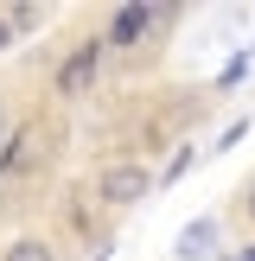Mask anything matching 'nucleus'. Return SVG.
<instances>
[{"instance_id":"1","label":"nucleus","mask_w":255,"mask_h":261,"mask_svg":"<svg viewBox=\"0 0 255 261\" xmlns=\"http://www.w3.org/2000/svg\"><path fill=\"white\" fill-rule=\"evenodd\" d=\"M172 25H178V7H109L102 45H109L128 70H147V64L160 58V45H166Z\"/></svg>"},{"instance_id":"2","label":"nucleus","mask_w":255,"mask_h":261,"mask_svg":"<svg viewBox=\"0 0 255 261\" xmlns=\"http://www.w3.org/2000/svg\"><path fill=\"white\" fill-rule=\"evenodd\" d=\"M153 191H160V172H153L147 160H128V153H109V160L89 172V198H96L102 217L134 211V204H147Z\"/></svg>"},{"instance_id":"3","label":"nucleus","mask_w":255,"mask_h":261,"mask_svg":"<svg viewBox=\"0 0 255 261\" xmlns=\"http://www.w3.org/2000/svg\"><path fill=\"white\" fill-rule=\"evenodd\" d=\"M58 147H64V121L26 115V121L0 140V185H7V178H38L51 160H58Z\"/></svg>"},{"instance_id":"4","label":"nucleus","mask_w":255,"mask_h":261,"mask_svg":"<svg viewBox=\"0 0 255 261\" xmlns=\"http://www.w3.org/2000/svg\"><path fill=\"white\" fill-rule=\"evenodd\" d=\"M102 58H109L102 32L70 38V45H64V58L51 64V96H58V102H83V96H96V83H102Z\"/></svg>"},{"instance_id":"5","label":"nucleus","mask_w":255,"mask_h":261,"mask_svg":"<svg viewBox=\"0 0 255 261\" xmlns=\"http://www.w3.org/2000/svg\"><path fill=\"white\" fill-rule=\"evenodd\" d=\"M217 242H223V217H198V223L178 229V261H217Z\"/></svg>"},{"instance_id":"6","label":"nucleus","mask_w":255,"mask_h":261,"mask_svg":"<svg viewBox=\"0 0 255 261\" xmlns=\"http://www.w3.org/2000/svg\"><path fill=\"white\" fill-rule=\"evenodd\" d=\"M0 261H64V242L45 229H19V236L0 242Z\"/></svg>"},{"instance_id":"7","label":"nucleus","mask_w":255,"mask_h":261,"mask_svg":"<svg viewBox=\"0 0 255 261\" xmlns=\"http://www.w3.org/2000/svg\"><path fill=\"white\" fill-rule=\"evenodd\" d=\"M0 13H7V25H13V38H26V32H38V25L51 19L45 7H26V0H7V7H0Z\"/></svg>"},{"instance_id":"8","label":"nucleus","mask_w":255,"mask_h":261,"mask_svg":"<svg viewBox=\"0 0 255 261\" xmlns=\"http://www.w3.org/2000/svg\"><path fill=\"white\" fill-rule=\"evenodd\" d=\"M230 223L236 229H255V172L236 185V204H230Z\"/></svg>"},{"instance_id":"9","label":"nucleus","mask_w":255,"mask_h":261,"mask_svg":"<svg viewBox=\"0 0 255 261\" xmlns=\"http://www.w3.org/2000/svg\"><path fill=\"white\" fill-rule=\"evenodd\" d=\"M191 166H198V147H185V140H178V147H172V160H166V172H160V185H178Z\"/></svg>"},{"instance_id":"10","label":"nucleus","mask_w":255,"mask_h":261,"mask_svg":"<svg viewBox=\"0 0 255 261\" xmlns=\"http://www.w3.org/2000/svg\"><path fill=\"white\" fill-rule=\"evenodd\" d=\"M242 70H249V58H230L223 70H217V83H211V89H236V83H242Z\"/></svg>"},{"instance_id":"11","label":"nucleus","mask_w":255,"mask_h":261,"mask_svg":"<svg viewBox=\"0 0 255 261\" xmlns=\"http://www.w3.org/2000/svg\"><path fill=\"white\" fill-rule=\"evenodd\" d=\"M242 134H249V121H230V127H223V134H217V147H211V153H230V147H236V140H242Z\"/></svg>"},{"instance_id":"12","label":"nucleus","mask_w":255,"mask_h":261,"mask_svg":"<svg viewBox=\"0 0 255 261\" xmlns=\"http://www.w3.org/2000/svg\"><path fill=\"white\" fill-rule=\"evenodd\" d=\"M19 38H13V25H7V13H0V51H13Z\"/></svg>"},{"instance_id":"13","label":"nucleus","mask_w":255,"mask_h":261,"mask_svg":"<svg viewBox=\"0 0 255 261\" xmlns=\"http://www.w3.org/2000/svg\"><path fill=\"white\" fill-rule=\"evenodd\" d=\"M230 261H255V242H242V249H236V255H230Z\"/></svg>"},{"instance_id":"14","label":"nucleus","mask_w":255,"mask_h":261,"mask_svg":"<svg viewBox=\"0 0 255 261\" xmlns=\"http://www.w3.org/2000/svg\"><path fill=\"white\" fill-rule=\"evenodd\" d=\"M249 58H255V45H249Z\"/></svg>"}]
</instances>
